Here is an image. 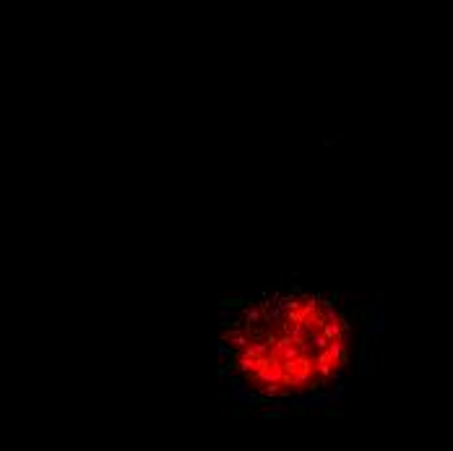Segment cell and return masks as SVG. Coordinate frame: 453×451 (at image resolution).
I'll return each mask as SVG.
<instances>
[{"label":"cell","instance_id":"1","mask_svg":"<svg viewBox=\"0 0 453 451\" xmlns=\"http://www.w3.org/2000/svg\"><path fill=\"white\" fill-rule=\"evenodd\" d=\"M253 314V311H250ZM349 361V323L316 295H287L225 347L232 389L256 407H295L326 400Z\"/></svg>","mask_w":453,"mask_h":451}]
</instances>
